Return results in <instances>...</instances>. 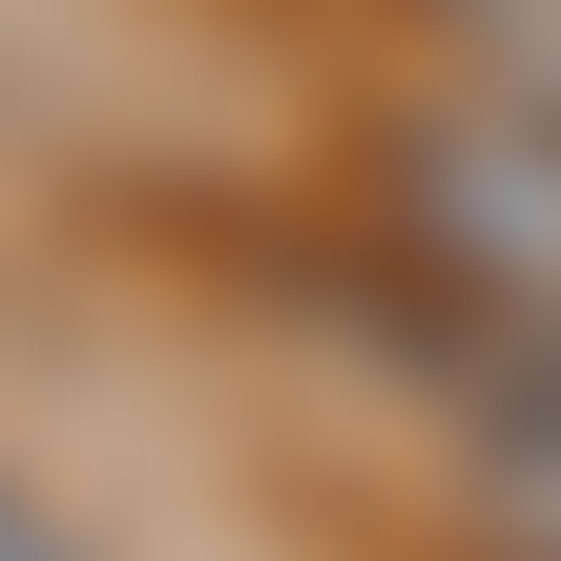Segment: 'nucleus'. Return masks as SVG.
<instances>
[{
  "instance_id": "nucleus-1",
  "label": "nucleus",
  "mask_w": 561,
  "mask_h": 561,
  "mask_svg": "<svg viewBox=\"0 0 561 561\" xmlns=\"http://www.w3.org/2000/svg\"><path fill=\"white\" fill-rule=\"evenodd\" d=\"M396 250L437 271L458 333H500V375H561V104L458 83L396 125Z\"/></svg>"
},
{
  "instance_id": "nucleus-2",
  "label": "nucleus",
  "mask_w": 561,
  "mask_h": 561,
  "mask_svg": "<svg viewBox=\"0 0 561 561\" xmlns=\"http://www.w3.org/2000/svg\"><path fill=\"white\" fill-rule=\"evenodd\" d=\"M479 520L520 561H561V375H500L479 396Z\"/></svg>"
},
{
  "instance_id": "nucleus-3",
  "label": "nucleus",
  "mask_w": 561,
  "mask_h": 561,
  "mask_svg": "<svg viewBox=\"0 0 561 561\" xmlns=\"http://www.w3.org/2000/svg\"><path fill=\"white\" fill-rule=\"evenodd\" d=\"M458 42H479V83L561 104V0H458Z\"/></svg>"
},
{
  "instance_id": "nucleus-4",
  "label": "nucleus",
  "mask_w": 561,
  "mask_h": 561,
  "mask_svg": "<svg viewBox=\"0 0 561 561\" xmlns=\"http://www.w3.org/2000/svg\"><path fill=\"white\" fill-rule=\"evenodd\" d=\"M0 561H83V541H62V500H21V479H0Z\"/></svg>"
}]
</instances>
